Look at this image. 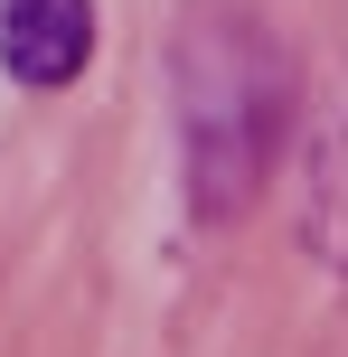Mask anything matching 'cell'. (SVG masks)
Wrapping results in <instances>:
<instances>
[{
	"mask_svg": "<svg viewBox=\"0 0 348 357\" xmlns=\"http://www.w3.org/2000/svg\"><path fill=\"white\" fill-rule=\"evenodd\" d=\"M94 56V0H0V66L19 85H75Z\"/></svg>",
	"mask_w": 348,
	"mask_h": 357,
	"instance_id": "6da1fadb",
	"label": "cell"
}]
</instances>
